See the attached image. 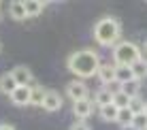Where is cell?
Segmentation results:
<instances>
[{"instance_id": "cell-26", "label": "cell", "mask_w": 147, "mask_h": 130, "mask_svg": "<svg viewBox=\"0 0 147 130\" xmlns=\"http://www.w3.org/2000/svg\"><path fill=\"white\" fill-rule=\"evenodd\" d=\"M143 113H145V115H147V102H145V109H143Z\"/></svg>"}, {"instance_id": "cell-18", "label": "cell", "mask_w": 147, "mask_h": 130, "mask_svg": "<svg viewBox=\"0 0 147 130\" xmlns=\"http://www.w3.org/2000/svg\"><path fill=\"white\" fill-rule=\"evenodd\" d=\"M128 102H130V96L119 88L117 92L113 94V104H115L117 109H128Z\"/></svg>"}, {"instance_id": "cell-14", "label": "cell", "mask_w": 147, "mask_h": 130, "mask_svg": "<svg viewBox=\"0 0 147 130\" xmlns=\"http://www.w3.org/2000/svg\"><path fill=\"white\" fill-rule=\"evenodd\" d=\"M45 94H47V90L43 86H34L30 90V104H34V107H40L45 100Z\"/></svg>"}, {"instance_id": "cell-20", "label": "cell", "mask_w": 147, "mask_h": 130, "mask_svg": "<svg viewBox=\"0 0 147 130\" xmlns=\"http://www.w3.org/2000/svg\"><path fill=\"white\" fill-rule=\"evenodd\" d=\"M132 113H130V109H119V113H117V119L115 122L119 124V126H124V128H130V124H132Z\"/></svg>"}, {"instance_id": "cell-1", "label": "cell", "mask_w": 147, "mask_h": 130, "mask_svg": "<svg viewBox=\"0 0 147 130\" xmlns=\"http://www.w3.org/2000/svg\"><path fill=\"white\" fill-rule=\"evenodd\" d=\"M66 66L73 75L79 77V81H83V79H90L98 73L100 60H98V53L92 51V49H79V51L68 56Z\"/></svg>"}, {"instance_id": "cell-16", "label": "cell", "mask_w": 147, "mask_h": 130, "mask_svg": "<svg viewBox=\"0 0 147 130\" xmlns=\"http://www.w3.org/2000/svg\"><path fill=\"white\" fill-rule=\"evenodd\" d=\"M130 68H132V73H134V79H136V81H141V79H145V77H147V60H145V58L136 60V62H134Z\"/></svg>"}, {"instance_id": "cell-17", "label": "cell", "mask_w": 147, "mask_h": 130, "mask_svg": "<svg viewBox=\"0 0 147 130\" xmlns=\"http://www.w3.org/2000/svg\"><path fill=\"white\" fill-rule=\"evenodd\" d=\"M117 113H119V109L115 107V104L100 107V117H102L105 122H115V119H117Z\"/></svg>"}, {"instance_id": "cell-24", "label": "cell", "mask_w": 147, "mask_h": 130, "mask_svg": "<svg viewBox=\"0 0 147 130\" xmlns=\"http://www.w3.org/2000/svg\"><path fill=\"white\" fill-rule=\"evenodd\" d=\"M0 130H15V128L9 126V124H0Z\"/></svg>"}, {"instance_id": "cell-22", "label": "cell", "mask_w": 147, "mask_h": 130, "mask_svg": "<svg viewBox=\"0 0 147 130\" xmlns=\"http://www.w3.org/2000/svg\"><path fill=\"white\" fill-rule=\"evenodd\" d=\"M136 88H139V81H132V83H126V86H121V90H124V92L128 94L130 98L136 96Z\"/></svg>"}, {"instance_id": "cell-4", "label": "cell", "mask_w": 147, "mask_h": 130, "mask_svg": "<svg viewBox=\"0 0 147 130\" xmlns=\"http://www.w3.org/2000/svg\"><path fill=\"white\" fill-rule=\"evenodd\" d=\"M66 94H68V98L73 102H77V100H85V98H90L88 96V86H85L83 81H70L68 83V88H66Z\"/></svg>"}, {"instance_id": "cell-15", "label": "cell", "mask_w": 147, "mask_h": 130, "mask_svg": "<svg viewBox=\"0 0 147 130\" xmlns=\"http://www.w3.org/2000/svg\"><path fill=\"white\" fill-rule=\"evenodd\" d=\"M47 2H38V0H26L24 2V7H26V15L28 17H36V15H40V11H43V7Z\"/></svg>"}, {"instance_id": "cell-9", "label": "cell", "mask_w": 147, "mask_h": 130, "mask_svg": "<svg viewBox=\"0 0 147 130\" xmlns=\"http://www.w3.org/2000/svg\"><path fill=\"white\" fill-rule=\"evenodd\" d=\"M96 75H98L100 83H102L105 88H109L111 83H115V66H111V64H100Z\"/></svg>"}, {"instance_id": "cell-7", "label": "cell", "mask_w": 147, "mask_h": 130, "mask_svg": "<svg viewBox=\"0 0 147 130\" xmlns=\"http://www.w3.org/2000/svg\"><path fill=\"white\" fill-rule=\"evenodd\" d=\"M11 77L15 79V83L17 86H30V81H32V73H30L28 66H24V64H19V66H15L11 71Z\"/></svg>"}, {"instance_id": "cell-10", "label": "cell", "mask_w": 147, "mask_h": 130, "mask_svg": "<svg viewBox=\"0 0 147 130\" xmlns=\"http://www.w3.org/2000/svg\"><path fill=\"white\" fill-rule=\"evenodd\" d=\"M115 81H117L119 86H126V83L136 81L132 68H130V66H121V64H115Z\"/></svg>"}, {"instance_id": "cell-23", "label": "cell", "mask_w": 147, "mask_h": 130, "mask_svg": "<svg viewBox=\"0 0 147 130\" xmlns=\"http://www.w3.org/2000/svg\"><path fill=\"white\" fill-rule=\"evenodd\" d=\"M70 130H90V126H88L85 122H77V124H75V126L70 128Z\"/></svg>"}, {"instance_id": "cell-13", "label": "cell", "mask_w": 147, "mask_h": 130, "mask_svg": "<svg viewBox=\"0 0 147 130\" xmlns=\"http://www.w3.org/2000/svg\"><path fill=\"white\" fill-rule=\"evenodd\" d=\"M15 88H17V83H15V79L11 77V73H4L2 77H0V92L7 94V96H11L15 92Z\"/></svg>"}, {"instance_id": "cell-3", "label": "cell", "mask_w": 147, "mask_h": 130, "mask_svg": "<svg viewBox=\"0 0 147 130\" xmlns=\"http://www.w3.org/2000/svg\"><path fill=\"white\" fill-rule=\"evenodd\" d=\"M141 49L136 47L134 43L130 41H119L113 47V60L115 64H121V66H132L136 60H141Z\"/></svg>"}, {"instance_id": "cell-5", "label": "cell", "mask_w": 147, "mask_h": 130, "mask_svg": "<svg viewBox=\"0 0 147 130\" xmlns=\"http://www.w3.org/2000/svg\"><path fill=\"white\" fill-rule=\"evenodd\" d=\"M40 107L45 109L47 113H53V111H60V107H62V96H60L55 90H47V94H45V100Z\"/></svg>"}, {"instance_id": "cell-25", "label": "cell", "mask_w": 147, "mask_h": 130, "mask_svg": "<svg viewBox=\"0 0 147 130\" xmlns=\"http://www.w3.org/2000/svg\"><path fill=\"white\" fill-rule=\"evenodd\" d=\"M143 49H145V51H147V38H145V43H143Z\"/></svg>"}, {"instance_id": "cell-11", "label": "cell", "mask_w": 147, "mask_h": 130, "mask_svg": "<svg viewBox=\"0 0 147 130\" xmlns=\"http://www.w3.org/2000/svg\"><path fill=\"white\" fill-rule=\"evenodd\" d=\"M9 15H11L15 22H24V19L28 17V15H26V7H24V2H19V0H13V2L9 4Z\"/></svg>"}, {"instance_id": "cell-2", "label": "cell", "mask_w": 147, "mask_h": 130, "mask_svg": "<svg viewBox=\"0 0 147 130\" xmlns=\"http://www.w3.org/2000/svg\"><path fill=\"white\" fill-rule=\"evenodd\" d=\"M119 36H121V28H119V22L115 17H102L100 22H96L94 38L98 45H102V47H115L119 43Z\"/></svg>"}, {"instance_id": "cell-12", "label": "cell", "mask_w": 147, "mask_h": 130, "mask_svg": "<svg viewBox=\"0 0 147 130\" xmlns=\"http://www.w3.org/2000/svg\"><path fill=\"white\" fill-rule=\"evenodd\" d=\"M94 104L96 107H107V104H113V92H111L109 88H102V90H98V94H96V98H94Z\"/></svg>"}, {"instance_id": "cell-21", "label": "cell", "mask_w": 147, "mask_h": 130, "mask_svg": "<svg viewBox=\"0 0 147 130\" xmlns=\"http://www.w3.org/2000/svg\"><path fill=\"white\" fill-rule=\"evenodd\" d=\"M130 130H147V115H145V113H139V115L132 117Z\"/></svg>"}, {"instance_id": "cell-6", "label": "cell", "mask_w": 147, "mask_h": 130, "mask_svg": "<svg viewBox=\"0 0 147 130\" xmlns=\"http://www.w3.org/2000/svg\"><path fill=\"white\" fill-rule=\"evenodd\" d=\"M92 111H94V104H92V100H90V98L73 102V113L81 119V122H83V119H88L90 115H92Z\"/></svg>"}, {"instance_id": "cell-19", "label": "cell", "mask_w": 147, "mask_h": 130, "mask_svg": "<svg viewBox=\"0 0 147 130\" xmlns=\"http://www.w3.org/2000/svg\"><path fill=\"white\" fill-rule=\"evenodd\" d=\"M128 109H130V113H132V115H139V113H143V109H145V100L139 96V94H136V96L130 98Z\"/></svg>"}, {"instance_id": "cell-8", "label": "cell", "mask_w": 147, "mask_h": 130, "mask_svg": "<svg viewBox=\"0 0 147 130\" xmlns=\"http://www.w3.org/2000/svg\"><path fill=\"white\" fill-rule=\"evenodd\" d=\"M30 86H17L15 88V92L11 94V100L13 104H17V107H24V104H30Z\"/></svg>"}]
</instances>
